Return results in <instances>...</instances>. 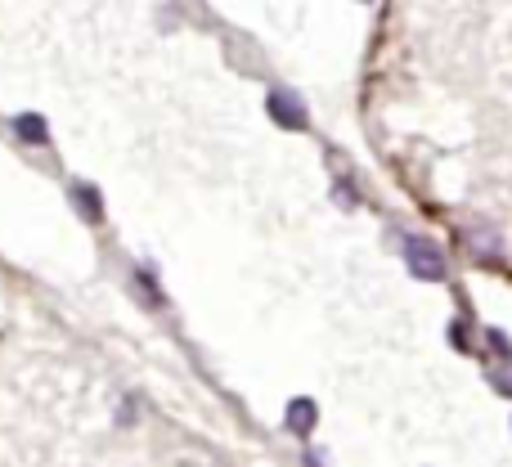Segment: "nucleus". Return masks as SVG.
Masks as SVG:
<instances>
[{
	"label": "nucleus",
	"mask_w": 512,
	"mask_h": 467,
	"mask_svg": "<svg viewBox=\"0 0 512 467\" xmlns=\"http://www.w3.org/2000/svg\"><path fill=\"white\" fill-rule=\"evenodd\" d=\"M14 131L23 135L27 144H45V140H50V131H45V117H36V113H18L14 117Z\"/></svg>",
	"instance_id": "nucleus-3"
},
{
	"label": "nucleus",
	"mask_w": 512,
	"mask_h": 467,
	"mask_svg": "<svg viewBox=\"0 0 512 467\" xmlns=\"http://www.w3.org/2000/svg\"><path fill=\"white\" fill-rule=\"evenodd\" d=\"M405 265L418 274V279H427V283L445 279V256H441V247H436L432 238L409 234L405 238Z\"/></svg>",
	"instance_id": "nucleus-1"
},
{
	"label": "nucleus",
	"mask_w": 512,
	"mask_h": 467,
	"mask_svg": "<svg viewBox=\"0 0 512 467\" xmlns=\"http://www.w3.org/2000/svg\"><path fill=\"white\" fill-rule=\"evenodd\" d=\"M72 198H77V207H81V216H86V221H99V216H104V207H99V194L90 185H72Z\"/></svg>",
	"instance_id": "nucleus-6"
},
{
	"label": "nucleus",
	"mask_w": 512,
	"mask_h": 467,
	"mask_svg": "<svg viewBox=\"0 0 512 467\" xmlns=\"http://www.w3.org/2000/svg\"><path fill=\"white\" fill-rule=\"evenodd\" d=\"M468 247L481 256V261H499V238L490 230H472L468 234Z\"/></svg>",
	"instance_id": "nucleus-5"
},
{
	"label": "nucleus",
	"mask_w": 512,
	"mask_h": 467,
	"mask_svg": "<svg viewBox=\"0 0 512 467\" xmlns=\"http://www.w3.org/2000/svg\"><path fill=\"white\" fill-rule=\"evenodd\" d=\"M265 108H270V117L279 126H288V131H301V126H306V108H301V99L292 95V90H270Z\"/></svg>",
	"instance_id": "nucleus-2"
},
{
	"label": "nucleus",
	"mask_w": 512,
	"mask_h": 467,
	"mask_svg": "<svg viewBox=\"0 0 512 467\" xmlns=\"http://www.w3.org/2000/svg\"><path fill=\"white\" fill-rule=\"evenodd\" d=\"M288 427L297 436H306L310 427H315V400H292L288 405Z\"/></svg>",
	"instance_id": "nucleus-4"
},
{
	"label": "nucleus",
	"mask_w": 512,
	"mask_h": 467,
	"mask_svg": "<svg viewBox=\"0 0 512 467\" xmlns=\"http://www.w3.org/2000/svg\"><path fill=\"white\" fill-rule=\"evenodd\" d=\"M490 346H495V351L504 355V360H512V346H508V337H504V333H495V328H490Z\"/></svg>",
	"instance_id": "nucleus-7"
}]
</instances>
